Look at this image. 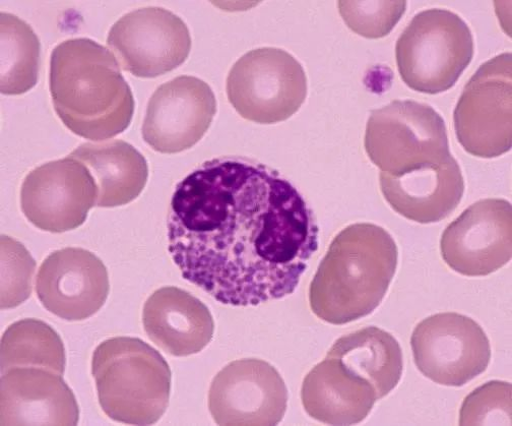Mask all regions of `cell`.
Returning <instances> with one entry per match:
<instances>
[{
	"label": "cell",
	"instance_id": "obj_1",
	"mask_svg": "<svg viewBox=\"0 0 512 426\" xmlns=\"http://www.w3.org/2000/svg\"><path fill=\"white\" fill-rule=\"evenodd\" d=\"M168 245L186 281L227 306H258L296 290L318 249V227L278 171L227 156L177 185Z\"/></svg>",
	"mask_w": 512,
	"mask_h": 426
},
{
	"label": "cell",
	"instance_id": "obj_2",
	"mask_svg": "<svg viewBox=\"0 0 512 426\" xmlns=\"http://www.w3.org/2000/svg\"><path fill=\"white\" fill-rule=\"evenodd\" d=\"M49 83L58 117L75 135L104 141L130 127L136 106L132 89L116 57L99 43L78 38L56 46Z\"/></svg>",
	"mask_w": 512,
	"mask_h": 426
},
{
	"label": "cell",
	"instance_id": "obj_3",
	"mask_svg": "<svg viewBox=\"0 0 512 426\" xmlns=\"http://www.w3.org/2000/svg\"><path fill=\"white\" fill-rule=\"evenodd\" d=\"M398 261L397 243L386 229L370 223L346 227L311 281V311L338 326L369 316L386 297Z\"/></svg>",
	"mask_w": 512,
	"mask_h": 426
},
{
	"label": "cell",
	"instance_id": "obj_4",
	"mask_svg": "<svg viewBox=\"0 0 512 426\" xmlns=\"http://www.w3.org/2000/svg\"><path fill=\"white\" fill-rule=\"evenodd\" d=\"M92 375L104 413L125 424H155L166 412L171 370L165 358L138 338L116 337L94 351Z\"/></svg>",
	"mask_w": 512,
	"mask_h": 426
},
{
	"label": "cell",
	"instance_id": "obj_5",
	"mask_svg": "<svg viewBox=\"0 0 512 426\" xmlns=\"http://www.w3.org/2000/svg\"><path fill=\"white\" fill-rule=\"evenodd\" d=\"M474 56V37L457 14L432 9L416 15L396 46L397 65L412 90L435 95L452 89Z\"/></svg>",
	"mask_w": 512,
	"mask_h": 426
},
{
	"label": "cell",
	"instance_id": "obj_6",
	"mask_svg": "<svg viewBox=\"0 0 512 426\" xmlns=\"http://www.w3.org/2000/svg\"><path fill=\"white\" fill-rule=\"evenodd\" d=\"M364 146L370 161L391 175L453 157L443 118L430 105L412 100L371 111Z\"/></svg>",
	"mask_w": 512,
	"mask_h": 426
},
{
	"label": "cell",
	"instance_id": "obj_7",
	"mask_svg": "<svg viewBox=\"0 0 512 426\" xmlns=\"http://www.w3.org/2000/svg\"><path fill=\"white\" fill-rule=\"evenodd\" d=\"M229 102L243 118L261 125L294 115L307 96L298 60L283 49L265 47L243 55L227 79Z\"/></svg>",
	"mask_w": 512,
	"mask_h": 426
},
{
	"label": "cell",
	"instance_id": "obj_8",
	"mask_svg": "<svg viewBox=\"0 0 512 426\" xmlns=\"http://www.w3.org/2000/svg\"><path fill=\"white\" fill-rule=\"evenodd\" d=\"M512 56L482 65L466 85L454 112L459 143L469 154L491 159L512 146Z\"/></svg>",
	"mask_w": 512,
	"mask_h": 426
},
{
	"label": "cell",
	"instance_id": "obj_9",
	"mask_svg": "<svg viewBox=\"0 0 512 426\" xmlns=\"http://www.w3.org/2000/svg\"><path fill=\"white\" fill-rule=\"evenodd\" d=\"M419 372L446 387H463L482 375L491 360L490 341L473 319L457 313L431 316L411 338Z\"/></svg>",
	"mask_w": 512,
	"mask_h": 426
},
{
	"label": "cell",
	"instance_id": "obj_10",
	"mask_svg": "<svg viewBox=\"0 0 512 426\" xmlns=\"http://www.w3.org/2000/svg\"><path fill=\"white\" fill-rule=\"evenodd\" d=\"M107 45L121 69L152 79L180 67L191 49L185 23L163 8L140 9L123 16L111 28Z\"/></svg>",
	"mask_w": 512,
	"mask_h": 426
},
{
	"label": "cell",
	"instance_id": "obj_11",
	"mask_svg": "<svg viewBox=\"0 0 512 426\" xmlns=\"http://www.w3.org/2000/svg\"><path fill=\"white\" fill-rule=\"evenodd\" d=\"M97 199L98 188L90 170L71 156L31 171L21 190L26 218L37 228L52 233L82 226Z\"/></svg>",
	"mask_w": 512,
	"mask_h": 426
},
{
	"label": "cell",
	"instance_id": "obj_12",
	"mask_svg": "<svg viewBox=\"0 0 512 426\" xmlns=\"http://www.w3.org/2000/svg\"><path fill=\"white\" fill-rule=\"evenodd\" d=\"M287 405L283 378L261 359L229 363L214 378L209 392L210 412L219 425H277Z\"/></svg>",
	"mask_w": 512,
	"mask_h": 426
},
{
	"label": "cell",
	"instance_id": "obj_13",
	"mask_svg": "<svg viewBox=\"0 0 512 426\" xmlns=\"http://www.w3.org/2000/svg\"><path fill=\"white\" fill-rule=\"evenodd\" d=\"M441 256L455 272L468 277L488 276L512 257V208L502 199L473 204L444 230Z\"/></svg>",
	"mask_w": 512,
	"mask_h": 426
},
{
	"label": "cell",
	"instance_id": "obj_14",
	"mask_svg": "<svg viewBox=\"0 0 512 426\" xmlns=\"http://www.w3.org/2000/svg\"><path fill=\"white\" fill-rule=\"evenodd\" d=\"M216 112V97L207 83L178 77L159 87L150 99L143 138L156 152H183L204 138Z\"/></svg>",
	"mask_w": 512,
	"mask_h": 426
},
{
	"label": "cell",
	"instance_id": "obj_15",
	"mask_svg": "<svg viewBox=\"0 0 512 426\" xmlns=\"http://www.w3.org/2000/svg\"><path fill=\"white\" fill-rule=\"evenodd\" d=\"M109 290L103 262L93 253L77 248L52 253L42 263L36 280L42 306L69 322L84 321L97 314Z\"/></svg>",
	"mask_w": 512,
	"mask_h": 426
},
{
	"label": "cell",
	"instance_id": "obj_16",
	"mask_svg": "<svg viewBox=\"0 0 512 426\" xmlns=\"http://www.w3.org/2000/svg\"><path fill=\"white\" fill-rule=\"evenodd\" d=\"M80 409L62 376L44 369L15 368L0 379V423L77 425Z\"/></svg>",
	"mask_w": 512,
	"mask_h": 426
},
{
	"label": "cell",
	"instance_id": "obj_17",
	"mask_svg": "<svg viewBox=\"0 0 512 426\" xmlns=\"http://www.w3.org/2000/svg\"><path fill=\"white\" fill-rule=\"evenodd\" d=\"M381 193L401 216L431 224L450 216L460 205L465 180L458 161L451 157L404 174L380 173Z\"/></svg>",
	"mask_w": 512,
	"mask_h": 426
},
{
	"label": "cell",
	"instance_id": "obj_18",
	"mask_svg": "<svg viewBox=\"0 0 512 426\" xmlns=\"http://www.w3.org/2000/svg\"><path fill=\"white\" fill-rule=\"evenodd\" d=\"M143 323L149 338L177 357L197 354L213 339V316L199 298L177 287L156 290L146 301Z\"/></svg>",
	"mask_w": 512,
	"mask_h": 426
},
{
	"label": "cell",
	"instance_id": "obj_19",
	"mask_svg": "<svg viewBox=\"0 0 512 426\" xmlns=\"http://www.w3.org/2000/svg\"><path fill=\"white\" fill-rule=\"evenodd\" d=\"M301 400L306 413L319 422L353 425L366 419L378 398L367 381L327 356L305 377Z\"/></svg>",
	"mask_w": 512,
	"mask_h": 426
},
{
	"label": "cell",
	"instance_id": "obj_20",
	"mask_svg": "<svg viewBox=\"0 0 512 426\" xmlns=\"http://www.w3.org/2000/svg\"><path fill=\"white\" fill-rule=\"evenodd\" d=\"M83 162L98 188L96 207L114 208L135 201L149 178L145 157L121 140L86 143L70 155Z\"/></svg>",
	"mask_w": 512,
	"mask_h": 426
},
{
	"label": "cell",
	"instance_id": "obj_21",
	"mask_svg": "<svg viewBox=\"0 0 512 426\" xmlns=\"http://www.w3.org/2000/svg\"><path fill=\"white\" fill-rule=\"evenodd\" d=\"M327 356L367 381L378 400L388 396L400 383L404 371L403 352L398 340L377 327H366L338 339Z\"/></svg>",
	"mask_w": 512,
	"mask_h": 426
},
{
	"label": "cell",
	"instance_id": "obj_22",
	"mask_svg": "<svg viewBox=\"0 0 512 426\" xmlns=\"http://www.w3.org/2000/svg\"><path fill=\"white\" fill-rule=\"evenodd\" d=\"M67 355L60 336L48 324L25 319L11 325L0 345V368H37L63 376Z\"/></svg>",
	"mask_w": 512,
	"mask_h": 426
},
{
	"label": "cell",
	"instance_id": "obj_23",
	"mask_svg": "<svg viewBox=\"0 0 512 426\" xmlns=\"http://www.w3.org/2000/svg\"><path fill=\"white\" fill-rule=\"evenodd\" d=\"M40 42L32 28L18 17L0 15V92L21 95L38 82Z\"/></svg>",
	"mask_w": 512,
	"mask_h": 426
},
{
	"label": "cell",
	"instance_id": "obj_24",
	"mask_svg": "<svg viewBox=\"0 0 512 426\" xmlns=\"http://www.w3.org/2000/svg\"><path fill=\"white\" fill-rule=\"evenodd\" d=\"M0 257H2V310L15 309L32 294L36 262L18 240L3 235Z\"/></svg>",
	"mask_w": 512,
	"mask_h": 426
},
{
	"label": "cell",
	"instance_id": "obj_25",
	"mask_svg": "<svg viewBox=\"0 0 512 426\" xmlns=\"http://www.w3.org/2000/svg\"><path fill=\"white\" fill-rule=\"evenodd\" d=\"M406 9L407 2H339L340 14L347 26L369 39L388 36Z\"/></svg>",
	"mask_w": 512,
	"mask_h": 426
},
{
	"label": "cell",
	"instance_id": "obj_26",
	"mask_svg": "<svg viewBox=\"0 0 512 426\" xmlns=\"http://www.w3.org/2000/svg\"><path fill=\"white\" fill-rule=\"evenodd\" d=\"M461 425H511V384L500 381L486 383L466 397Z\"/></svg>",
	"mask_w": 512,
	"mask_h": 426
}]
</instances>
